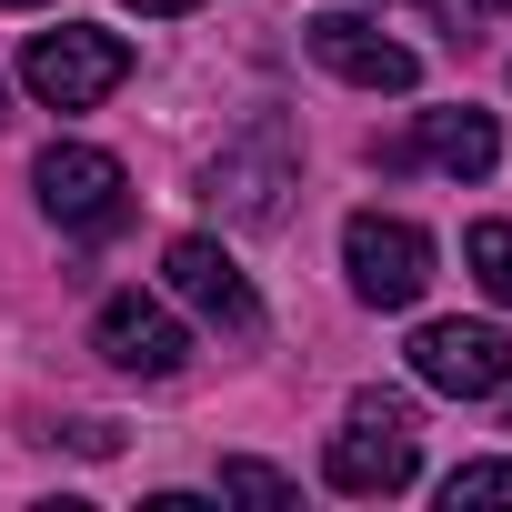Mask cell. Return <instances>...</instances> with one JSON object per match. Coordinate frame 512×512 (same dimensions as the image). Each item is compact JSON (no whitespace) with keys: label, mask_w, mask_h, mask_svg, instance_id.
I'll return each instance as SVG.
<instances>
[{"label":"cell","mask_w":512,"mask_h":512,"mask_svg":"<svg viewBox=\"0 0 512 512\" xmlns=\"http://www.w3.org/2000/svg\"><path fill=\"white\" fill-rule=\"evenodd\" d=\"M21 81H31V101H51V111H91V101H111L121 81H131V41L121 31H41L31 51H21Z\"/></svg>","instance_id":"obj_1"},{"label":"cell","mask_w":512,"mask_h":512,"mask_svg":"<svg viewBox=\"0 0 512 512\" xmlns=\"http://www.w3.org/2000/svg\"><path fill=\"white\" fill-rule=\"evenodd\" d=\"M342 272H352V292L372 312H412L422 282H432V231H412L392 211H352L342 221Z\"/></svg>","instance_id":"obj_2"},{"label":"cell","mask_w":512,"mask_h":512,"mask_svg":"<svg viewBox=\"0 0 512 512\" xmlns=\"http://www.w3.org/2000/svg\"><path fill=\"white\" fill-rule=\"evenodd\" d=\"M31 181H41V211H51L61 231H111V221L131 211L121 161H111V151H91V141H51V151L31 161Z\"/></svg>","instance_id":"obj_3"},{"label":"cell","mask_w":512,"mask_h":512,"mask_svg":"<svg viewBox=\"0 0 512 512\" xmlns=\"http://www.w3.org/2000/svg\"><path fill=\"white\" fill-rule=\"evenodd\" d=\"M412 372L432 392H452V402H482V392L512 382V332H492V322H422L412 332Z\"/></svg>","instance_id":"obj_4"},{"label":"cell","mask_w":512,"mask_h":512,"mask_svg":"<svg viewBox=\"0 0 512 512\" xmlns=\"http://www.w3.org/2000/svg\"><path fill=\"white\" fill-rule=\"evenodd\" d=\"M91 352L111 362V372H141V382H171L181 362H191V332L151 302V292H111L101 302V322H91Z\"/></svg>","instance_id":"obj_5"},{"label":"cell","mask_w":512,"mask_h":512,"mask_svg":"<svg viewBox=\"0 0 512 512\" xmlns=\"http://www.w3.org/2000/svg\"><path fill=\"white\" fill-rule=\"evenodd\" d=\"M161 272H171V292H181L191 312H211L221 332H262V292H251V272L231 262L221 241H201V231H181V241L161 251Z\"/></svg>","instance_id":"obj_6"},{"label":"cell","mask_w":512,"mask_h":512,"mask_svg":"<svg viewBox=\"0 0 512 512\" xmlns=\"http://www.w3.org/2000/svg\"><path fill=\"white\" fill-rule=\"evenodd\" d=\"M302 41H312V61H322L332 81H352V91H412V81H422V61H412L402 41H382L372 21H352V11H322Z\"/></svg>","instance_id":"obj_7"},{"label":"cell","mask_w":512,"mask_h":512,"mask_svg":"<svg viewBox=\"0 0 512 512\" xmlns=\"http://www.w3.org/2000/svg\"><path fill=\"white\" fill-rule=\"evenodd\" d=\"M412 472H422L412 422H362V412H352V432L322 452V482H332V492H352V502H382V492H402Z\"/></svg>","instance_id":"obj_8"},{"label":"cell","mask_w":512,"mask_h":512,"mask_svg":"<svg viewBox=\"0 0 512 512\" xmlns=\"http://www.w3.org/2000/svg\"><path fill=\"white\" fill-rule=\"evenodd\" d=\"M282 191H292V141H282V121H262L241 151L211 161V201H221L231 221H282Z\"/></svg>","instance_id":"obj_9"},{"label":"cell","mask_w":512,"mask_h":512,"mask_svg":"<svg viewBox=\"0 0 512 512\" xmlns=\"http://www.w3.org/2000/svg\"><path fill=\"white\" fill-rule=\"evenodd\" d=\"M412 151H422L432 171H452V181H482V171L502 161V131H492V111H422Z\"/></svg>","instance_id":"obj_10"},{"label":"cell","mask_w":512,"mask_h":512,"mask_svg":"<svg viewBox=\"0 0 512 512\" xmlns=\"http://www.w3.org/2000/svg\"><path fill=\"white\" fill-rule=\"evenodd\" d=\"M462 262H472V282L492 302H512V221H472L462 231Z\"/></svg>","instance_id":"obj_11"},{"label":"cell","mask_w":512,"mask_h":512,"mask_svg":"<svg viewBox=\"0 0 512 512\" xmlns=\"http://www.w3.org/2000/svg\"><path fill=\"white\" fill-rule=\"evenodd\" d=\"M221 492H231V502H262V512H292V502H302L292 472H272V462H221Z\"/></svg>","instance_id":"obj_12"},{"label":"cell","mask_w":512,"mask_h":512,"mask_svg":"<svg viewBox=\"0 0 512 512\" xmlns=\"http://www.w3.org/2000/svg\"><path fill=\"white\" fill-rule=\"evenodd\" d=\"M442 502H452V512H472V502H512V462H462V472L442 482Z\"/></svg>","instance_id":"obj_13"},{"label":"cell","mask_w":512,"mask_h":512,"mask_svg":"<svg viewBox=\"0 0 512 512\" xmlns=\"http://www.w3.org/2000/svg\"><path fill=\"white\" fill-rule=\"evenodd\" d=\"M131 11H151V21H171V11H201V0H131Z\"/></svg>","instance_id":"obj_14"},{"label":"cell","mask_w":512,"mask_h":512,"mask_svg":"<svg viewBox=\"0 0 512 512\" xmlns=\"http://www.w3.org/2000/svg\"><path fill=\"white\" fill-rule=\"evenodd\" d=\"M11 11H41V0H11Z\"/></svg>","instance_id":"obj_15"},{"label":"cell","mask_w":512,"mask_h":512,"mask_svg":"<svg viewBox=\"0 0 512 512\" xmlns=\"http://www.w3.org/2000/svg\"><path fill=\"white\" fill-rule=\"evenodd\" d=\"M482 11H512V0H482Z\"/></svg>","instance_id":"obj_16"},{"label":"cell","mask_w":512,"mask_h":512,"mask_svg":"<svg viewBox=\"0 0 512 512\" xmlns=\"http://www.w3.org/2000/svg\"><path fill=\"white\" fill-rule=\"evenodd\" d=\"M0 121H11V101H0Z\"/></svg>","instance_id":"obj_17"}]
</instances>
